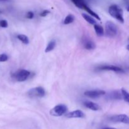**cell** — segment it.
Masks as SVG:
<instances>
[{
    "label": "cell",
    "instance_id": "obj_5",
    "mask_svg": "<svg viewBox=\"0 0 129 129\" xmlns=\"http://www.w3.org/2000/svg\"><path fill=\"white\" fill-rule=\"evenodd\" d=\"M45 90L41 86L30 89L28 91V95L30 98H42L45 96Z\"/></svg>",
    "mask_w": 129,
    "mask_h": 129
},
{
    "label": "cell",
    "instance_id": "obj_23",
    "mask_svg": "<svg viewBox=\"0 0 129 129\" xmlns=\"http://www.w3.org/2000/svg\"><path fill=\"white\" fill-rule=\"evenodd\" d=\"M34 17V13L32 11H28V12L26 13V18L28 19H32Z\"/></svg>",
    "mask_w": 129,
    "mask_h": 129
},
{
    "label": "cell",
    "instance_id": "obj_14",
    "mask_svg": "<svg viewBox=\"0 0 129 129\" xmlns=\"http://www.w3.org/2000/svg\"><path fill=\"white\" fill-rule=\"evenodd\" d=\"M94 28L96 34L98 36L102 37L104 35V29L102 26L98 25V24H95V25H94Z\"/></svg>",
    "mask_w": 129,
    "mask_h": 129
},
{
    "label": "cell",
    "instance_id": "obj_17",
    "mask_svg": "<svg viewBox=\"0 0 129 129\" xmlns=\"http://www.w3.org/2000/svg\"><path fill=\"white\" fill-rule=\"evenodd\" d=\"M84 10H85V11H86L88 13L90 14V15H91V16H94V17L95 18L98 19V20H101V18H100V16H99V15H98V14L96 13H95V12H94V11H93V10H91V9L89 8L88 7V6H86V7L84 8Z\"/></svg>",
    "mask_w": 129,
    "mask_h": 129
},
{
    "label": "cell",
    "instance_id": "obj_10",
    "mask_svg": "<svg viewBox=\"0 0 129 129\" xmlns=\"http://www.w3.org/2000/svg\"><path fill=\"white\" fill-rule=\"evenodd\" d=\"M83 104L87 108H89V109L91 110L98 111L101 109L100 107L97 103L91 102V101H86V102L83 103Z\"/></svg>",
    "mask_w": 129,
    "mask_h": 129
},
{
    "label": "cell",
    "instance_id": "obj_11",
    "mask_svg": "<svg viewBox=\"0 0 129 129\" xmlns=\"http://www.w3.org/2000/svg\"><path fill=\"white\" fill-rule=\"evenodd\" d=\"M84 47L87 50H93L96 48V44L90 40H86L84 42Z\"/></svg>",
    "mask_w": 129,
    "mask_h": 129
},
{
    "label": "cell",
    "instance_id": "obj_21",
    "mask_svg": "<svg viewBox=\"0 0 129 129\" xmlns=\"http://www.w3.org/2000/svg\"><path fill=\"white\" fill-rule=\"evenodd\" d=\"M8 59V57L6 54H0V62H6Z\"/></svg>",
    "mask_w": 129,
    "mask_h": 129
},
{
    "label": "cell",
    "instance_id": "obj_19",
    "mask_svg": "<svg viewBox=\"0 0 129 129\" xmlns=\"http://www.w3.org/2000/svg\"><path fill=\"white\" fill-rule=\"evenodd\" d=\"M17 39L24 44H28L29 43V39L28 38V37L25 35H23V34H20L18 35Z\"/></svg>",
    "mask_w": 129,
    "mask_h": 129
},
{
    "label": "cell",
    "instance_id": "obj_4",
    "mask_svg": "<svg viewBox=\"0 0 129 129\" xmlns=\"http://www.w3.org/2000/svg\"><path fill=\"white\" fill-rule=\"evenodd\" d=\"M30 75V73L26 69H20L13 74V78L17 81L23 82L26 81Z\"/></svg>",
    "mask_w": 129,
    "mask_h": 129
},
{
    "label": "cell",
    "instance_id": "obj_16",
    "mask_svg": "<svg viewBox=\"0 0 129 129\" xmlns=\"http://www.w3.org/2000/svg\"><path fill=\"white\" fill-rule=\"evenodd\" d=\"M55 45H56V42H55V40H51L48 44L47 46L46 49L45 50V52H49L52 51L55 47Z\"/></svg>",
    "mask_w": 129,
    "mask_h": 129
},
{
    "label": "cell",
    "instance_id": "obj_22",
    "mask_svg": "<svg viewBox=\"0 0 129 129\" xmlns=\"http://www.w3.org/2000/svg\"><path fill=\"white\" fill-rule=\"evenodd\" d=\"M8 26V21L6 20H0V27L7 28Z\"/></svg>",
    "mask_w": 129,
    "mask_h": 129
},
{
    "label": "cell",
    "instance_id": "obj_15",
    "mask_svg": "<svg viewBox=\"0 0 129 129\" xmlns=\"http://www.w3.org/2000/svg\"><path fill=\"white\" fill-rule=\"evenodd\" d=\"M82 16H83V18H84L87 22L91 24V25H93L96 24V20H94L93 17L89 16V15H87V14H85V13H82Z\"/></svg>",
    "mask_w": 129,
    "mask_h": 129
},
{
    "label": "cell",
    "instance_id": "obj_6",
    "mask_svg": "<svg viewBox=\"0 0 129 129\" xmlns=\"http://www.w3.org/2000/svg\"><path fill=\"white\" fill-rule=\"evenodd\" d=\"M106 94V92L103 90H91L86 91L84 92V95L90 98H98L100 97L104 96Z\"/></svg>",
    "mask_w": 129,
    "mask_h": 129
},
{
    "label": "cell",
    "instance_id": "obj_13",
    "mask_svg": "<svg viewBox=\"0 0 129 129\" xmlns=\"http://www.w3.org/2000/svg\"><path fill=\"white\" fill-rule=\"evenodd\" d=\"M108 98L111 100H121L122 99V94L120 93L118 91H115L112 92L110 94H108Z\"/></svg>",
    "mask_w": 129,
    "mask_h": 129
},
{
    "label": "cell",
    "instance_id": "obj_12",
    "mask_svg": "<svg viewBox=\"0 0 129 129\" xmlns=\"http://www.w3.org/2000/svg\"><path fill=\"white\" fill-rule=\"evenodd\" d=\"M71 1L76 6L83 10H84V8L87 6L84 0H71Z\"/></svg>",
    "mask_w": 129,
    "mask_h": 129
},
{
    "label": "cell",
    "instance_id": "obj_7",
    "mask_svg": "<svg viewBox=\"0 0 129 129\" xmlns=\"http://www.w3.org/2000/svg\"><path fill=\"white\" fill-rule=\"evenodd\" d=\"M110 119L113 122H121V123H124L126 124L129 123L128 117L125 114L116 115L112 116V117H110Z\"/></svg>",
    "mask_w": 129,
    "mask_h": 129
},
{
    "label": "cell",
    "instance_id": "obj_3",
    "mask_svg": "<svg viewBox=\"0 0 129 129\" xmlns=\"http://www.w3.org/2000/svg\"><path fill=\"white\" fill-rule=\"evenodd\" d=\"M68 111V107L63 104H59L54 107L50 111V114L54 117H60L66 113Z\"/></svg>",
    "mask_w": 129,
    "mask_h": 129
},
{
    "label": "cell",
    "instance_id": "obj_25",
    "mask_svg": "<svg viewBox=\"0 0 129 129\" xmlns=\"http://www.w3.org/2000/svg\"><path fill=\"white\" fill-rule=\"evenodd\" d=\"M10 0H0V2H8Z\"/></svg>",
    "mask_w": 129,
    "mask_h": 129
},
{
    "label": "cell",
    "instance_id": "obj_9",
    "mask_svg": "<svg viewBox=\"0 0 129 129\" xmlns=\"http://www.w3.org/2000/svg\"><path fill=\"white\" fill-rule=\"evenodd\" d=\"M84 113L82 112L81 110H77L73 111L69 113H67L66 115V117L69 118H84Z\"/></svg>",
    "mask_w": 129,
    "mask_h": 129
},
{
    "label": "cell",
    "instance_id": "obj_18",
    "mask_svg": "<svg viewBox=\"0 0 129 129\" xmlns=\"http://www.w3.org/2000/svg\"><path fill=\"white\" fill-rule=\"evenodd\" d=\"M74 21V15L69 14L65 18L64 20V25H69V24L71 23Z\"/></svg>",
    "mask_w": 129,
    "mask_h": 129
},
{
    "label": "cell",
    "instance_id": "obj_20",
    "mask_svg": "<svg viewBox=\"0 0 129 129\" xmlns=\"http://www.w3.org/2000/svg\"><path fill=\"white\" fill-rule=\"evenodd\" d=\"M121 94H122V98L124 100V101H125L127 103H129V94L128 92L125 89L122 88L121 90Z\"/></svg>",
    "mask_w": 129,
    "mask_h": 129
},
{
    "label": "cell",
    "instance_id": "obj_1",
    "mask_svg": "<svg viewBox=\"0 0 129 129\" xmlns=\"http://www.w3.org/2000/svg\"><path fill=\"white\" fill-rule=\"evenodd\" d=\"M108 11H109L110 15L112 17L116 18L122 23H124L123 10L120 6H118L117 5H111L109 7V9H108Z\"/></svg>",
    "mask_w": 129,
    "mask_h": 129
},
{
    "label": "cell",
    "instance_id": "obj_8",
    "mask_svg": "<svg viewBox=\"0 0 129 129\" xmlns=\"http://www.w3.org/2000/svg\"><path fill=\"white\" fill-rule=\"evenodd\" d=\"M98 69L102 71H111L116 72V73H124L123 69L113 65H102L98 67Z\"/></svg>",
    "mask_w": 129,
    "mask_h": 129
},
{
    "label": "cell",
    "instance_id": "obj_2",
    "mask_svg": "<svg viewBox=\"0 0 129 129\" xmlns=\"http://www.w3.org/2000/svg\"><path fill=\"white\" fill-rule=\"evenodd\" d=\"M105 31L107 37L113 38L118 34V28L113 21H108L105 23Z\"/></svg>",
    "mask_w": 129,
    "mask_h": 129
},
{
    "label": "cell",
    "instance_id": "obj_26",
    "mask_svg": "<svg viewBox=\"0 0 129 129\" xmlns=\"http://www.w3.org/2000/svg\"><path fill=\"white\" fill-rule=\"evenodd\" d=\"M103 129H117V128H111V127H106V128H104Z\"/></svg>",
    "mask_w": 129,
    "mask_h": 129
},
{
    "label": "cell",
    "instance_id": "obj_24",
    "mask_svg": "<svg viewBox=\"0 0 129 129\" xmlns=\"http://www.w3.org/2000/svg\"><path fill=\"white\" fill-rule=\"evenodd\" d=\"M49 13H50V11L47 10H45L40 14V16H42V17H45V16H46Z\"/></svg>",
    "mask_w": 129,
    "mask_h": 129
}]
</instances>
